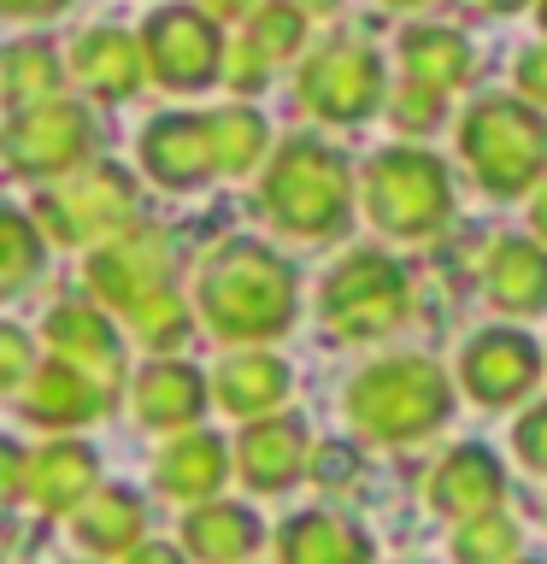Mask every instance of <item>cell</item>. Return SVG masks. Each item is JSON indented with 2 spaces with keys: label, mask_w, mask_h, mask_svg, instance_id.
Instances as JSON below:
<instances>
[{
  "label": "cell",
  "mask_w": 547,
  "mask_h": 564,
  "mask_svg": "<svg viewBox=\"0 0 547 564\" xmlns=\"http://www.w3.org/2000/svg\"><path fill=\"white\" fill-rule=\"evenodd\" d=\"M201 317L224 341H271L294 324V271L254 236H229L201 264Z\"/></svg>",
  "instance_id": "cell-1"
},
{
  "label": "cell",
  "mask_w": 547,
  "mask_h": 564,
  "mask_svg": "<svg viewBox=\"0 0 547 564\" xmlns=\"http://www.w3.org/2000/svg\"><path fill=\"white\" fill-rule=\"evenodd\" d=\"M448 412H453V382L441 377V365L418 359V352L377 359L347 382V423L365 441H383V447H412L436 423H448Z\"/></svg>",
  "instance_id": "cell-2"
},
{
  "label": "cell",
  "mask_w": 547,
  "mask_h": 564,
  "mask_svg": "<svg viewBox=\"0 0 547 564\" xmlns=\"http://www.w3.org/2000/svg\"><path fill=\"white\" fill-rule=\"evenodd\" d=\"M259 200H265V218H271L282 236H300V241L342 236L347 206H353L347 159L335 148H324V141H312V135L282 141L271 171H265Z\"/></svg>",
  "instance_id": "cell-3"
},
{
  "label": "cell",
  "mask_w": 547,
  "mask_h": 564,
  "mask_svg": "<svg viewBox=\"0 0 547 564\" xmlns=\"http://www.w3.org/2000/svg\"><path fill=\"white\" fill-rule=\"evenodd\" d=\"M459 148H465L476 183H483L494 200H512V194H524L536 183V171L547 165V123L536 118L529 100L489 95L465 112V123H459Z\"/></svg>",
  "instance_id": "cell-4"
},
{
  "label": "cell",
  "mask_w": 547,
  "mask_h": 564,
  "mask_svg": "<svg viewBox=\"0 0 547 564\" xmlns=\"http://www.w3.org/2000/svg\"><path fill=\"white\" fill-rule=\"evenodd\" d=\"M412 312V276L388 253H347L318 289V317L335 341H377Z\"/></svg>",
  "instance_id": "cell-5"
},
{
  "label": "cell",
  "mask_w": 547,
  "mask_h": 564,
  "mask_svg": "<svg viewBox=\"0 0 547 564\" xmlns=\"http://www.w3.org/2000/svg\"><path fill=\"white\" fill-rule=\"evenodd\" d=\"M365 212L383 236H430L453 212V176L423 148H383L365 165Z\"/></svg>",
  "instance_id": "cell-6"
},
{
  "label": "cell",
  "mask_w": 547,
  "mask_h": 564,
  "mask_svg": "<svg viewBox=\"0 0 547 564\" xmlns=\"http://www.w3.org/2000/svg\"><path fill=\"white\" fill-rule=\"evenodd\" d=\"M141 206L136 194V176L124 165H88L83 176H71L65 188H47L42 200H35V229H42L47 241L60 247H83L95 236H124Z\"/></svg>",
  "instance_id": "cell-7"
},
{
  "label": "cell",
  "mask_w": 547,
  "mask_h": 564,
  "mask_svg": "<svg viewBox=\"0 0 547 564\" xmlns=\"http://www.w3.org/2000/svg\"><path fill=\"white\" fill-rule=\"evenodd\" d=\"M300 106L324 123H365L383 106V59L371 42H335L318 47L300 65Z\"/></svg>",
  "instance_id": "cell-8"
},
{
  "label": "cell",
  "mask_w": 547,
  "mask_h": 564,
  "mask_svg": "<svg viewBox=\"0 0 547 564\" xmlns=\"http://www.w3.org/2000/svg\"><path fill=\"white\" fill-rule=\"evenodd\" d=\"M141 53H148V70L165 88H206L224 70V35L201 7H153L148 24H141Z\"/></svg>",
  "instance_id": "cell-9"
},
{
  "label": "cell",
  "mask_w": 547,
  "mask_h": 564,
  "mask_svg": "<svg viewBox=\"0 0 547 564\" xmlns=\"http://www.w3.org/2000/svg\"><path fill=\"white\" fill-rule=\"evenodd\" d=\"M88 148H95V118H88L77 100H65V95L18 112L7 123V135H0L7 165L24 171V176H60L71 165H83Z\"/></svg>",
  "instance_id": "cell-10"
},
{
  "label": "cell",
  "mask_w": 547,
  "mask_h": 564,
  "mask_svg": "<svg viewBox=\"0 0 547 564\" xmlns=\"http://www.w3.org/2000/svg\"><path fill=\"white\" fill-rule=\"evenodd\" d=\"M176 271V247L165 229H141L130 224L124 236H112L106 247L88 253V289H95L106 306H141L148 294H159Z\"/></svg>",
  "instance_id": "cell-11"
},
{
  "label": "cell",
  "mask_w": 547,
  "mask_h": 564,
  "mask_svg": "<svg viewBox=\"0 0 547 564\" xmlns=\"http://www.w3.org/2000/svg\"><path fill=\"white\" fill-rule=\"evenodd\" d=\"M541 377V352L524 329H483L459 352V382L476 405H518Z\"/></svg>",
  "instance_id": "cell-12"
},
{
  "label": "cell",
  "mask_w": 547,
  "mask_h": 564,
  "mask_svg": "<svg viewBox=\"0 0 547 564\" xmlns=\"http://www.w3.org/2000/svg\"><path fill=\"white\" fill-rule=\"evenodd\" d=\"M501 500H506V470H501V458L489 447H476V441L453 447L430 470V506L453 523L489 518V511H501Z\"/></svg>",
  "instance_id": "cell-13"
},
{
  "label": "cell",
  "mask_w": 547,
  "mask_h": 564,
  "mask_svg": "<svg viewBox=\"0 0 547 564\" xmlns=\"http://www.w3.org/2000/svg\"><path fill=\"white\" fill-rule=\"evenodd\" d=\"M141 171L153 176L159 188H201L212 165V135L206 118L194 112H165L141 130Z\"/></svg>",
  "instance_id": "cell-14"
},
{
  "label": "cell",
  "mask_w": 547,
  "mask_h": 564,
  "mask_svg": "<svg viewBox=\"0 0 547 564\" xmlns=\"http://www.w3.org/2000/svg\"><path fill=\"white\" fill-rule=\"evenodd\" d=\"M236 458H242V482L254 494H282L307 476V423L282 412L247 423L236 441Z\"/></svg>",
  "instance_id": "cell-15"
},
{
  "label": "cell",
  "mask_w": 547,
  "mask_h": 564,
  "mask_svg": "<svg viewBox=\"0 0 547 564\" xmlns=\"http://www.w3.org/2000/svg\"><path fill=\"white\" fill-rule=\"evenodd\" d=\"M95 476H100L95 447H83V441H47V447L30 458V488L24 494L47 511V518H77V511L100 494Z\"/></svg>",
  "instance_id": "cell-16"
},
{
  "label": "cell",
  "mask_w": 547,
  "mask_h": 564,
  "mask_svg": "<svg viewBox=\"0 0 547 564\" xmlns=\"http://www.w3.org/2000/svg\"><path fill=\"white\" fill-rule=\"evenodd\" d=\"M483 294L506 317H536L547 312V253L529 236H501L483 264Z\"/></svg>",
  "instance_id": "cell-17"
},
{
  "label": "cell",
  "mask_w": 547,
  "mask_h": 564,
  "mask_svg": "<svg viewBox=\"0 0 547 564\" xmlns=\"http://www.w3.org/2000/svg\"><path fill=\"white\" fill-rule=\"evenodd\" d=\"M24 417L42 423V430H77V423L100 417L106 405V388L95 377H83L77 365L53 359V365H35V377L24 382Z\"/></svg>",
  "instance_id": "cell-18"
},
{
  "label": "cell",
  "mask_w": 547,
  "mask_h": 564,
  "mask_svg": "<svg viewBox=\"0 0 547 564\" xmlns=\"http://www.w3.org/2000/svg\"><path fill=\"white\" fill-rule=\"evenodd\" d=\"M42 335H47V347L60 352L65 365H77L83 377H95V382H112L124 370L118 329H112V317H100L95 306H53Z\"/></svg>",
  "instance_id": "cell-19"
},
{
  "label": "cell",
  "mask_w": 547,
  "mask_h": 564,
  "mask_svg": "<svg viewBox=\"0 0 547 564\" xmlns=\"http://www.w3.org/2000/svg\"><path fill=\"white\" fill-rule=\"evenodd\" d=\"M224 476H229V447L218 435H206V430L176 435L171 447L159 453V465H153L159 494L189 500V506H212V494L224 488Z\"/></svg>",
  "instance_id": "cell-20"
},
{
  "label": "cell",
  "mask_w": 547,
  "mask_h": 564,
  "mask_svg": "<svg viewBox=\"0 0 547 564\" xmlns=\"http://www.w3.org/2000/svg\"><path fill=\"white\" fill-rule=\"evenodd\" d=\"M277 564H371V535L335 511H300L277 529Z\"/></svg>",
  "instance_id": "cell-21"
},
{
  "label": "cell",
  "mask_w": 547,
  "mask_h": 564,
  "mask_svg": "<svg viewBox=\"0 0 547 564\" xmlns=\"http://www.w3.org/2000/svg\"><path fill=\"white\" fill-rule=\"evenodd\" d=\"M71 70H77V83L95 100H130L141 88V70H148V53H141V42H130L124 30L100 24V30H88L77 42Z\"/></svg>",
  "instance_id": "cell-22"
},
{
  "label": "cell",
  "mask_w": 547,
  "mask_h": 564,
  "mask_svg": "<svg viewBox=\"0 0 547 564\" xmlns=\"http://www.w3.org/2000/svg\"><path fill=\"white\" fill-rule=\"evenodd\" d=\"M212 394L229 417H271L282 400H289V365L271 359V352H236L212 370Z\"/></svg>",
  "instance_id": "cell-23"
},
{
  "label": "cell",
  "mask_w": 547,
  "mask_h": 564,
  "mask_svg": "<svg viewBox=\"0 0 547 564\" xmlns=\"http://www.w3.org/2000/svg\"><path fill=\"white\" fill-rule=\"evenodd\" d=\"M265 541L259 518L247 506H229V500H212V506H194L183 518V546L201 564H242L254 558Z\"/></svg>",
  "instance_id": "cell-24"
},
{
  "label": "cell",
  "mask_w": 547,
  "mask_h": 564,
  "mask_svg": "<svg viewBox=\"0 0 547 564\" xmlns=\"http://www.w3.org/2000/svg\"><path fill=\"white\" fill-rule=\"evenodd\" d=\"M206 412V382L201 370L189 365H148L136 377V417L148 423V430H189L194 417Z\"/></svg>",
  "instance_id": "cell-25"
},
{
  "label": "cell",
  "mask_w": 547,
  "mask_h": 564,
  "mask_svg": "<svg viewBox=\"0 0 547 564\" xmlns=\"http://www.w3.org/2000/svg\"><path fill=\"white\" fill-rule=\"evenodd\" d=\"M141 500L130 488H100L95 500H88L77 518H71V535H77L88 553H100V558H130L136 546H141Z\"/></svg>",
  "instance_id": "cell-26"
},
{
  "label": "cell",
  "mask_w": 547,
  "mask_h": 564,
  "mask_svg": "<svg viewBox=\"0 0 547 564\" xmlns=\"http://www.w3.org/2000/svg\"><path fill=\"white\" fill-rule=\"evenodd\" d=\"M400 65H406V83L430 88V95H448V88H459L471 77V47L459 30H406L400 35Z\"/></svg>",
  "instance_id": "cell-27"
},
{
  "label": "cell",
  "mask_w": 547,
  "mask_h": 564,
  "mask_svg": "<svg viewBox=\"0 0 547 564\" xmlns=\"http://www.w3.org/2000/svg\"><path fill=\"white\" fill-rule=\"evenodd\" d=\"M60 83H65V59L53 53V42H18L7 47V59H0V95H7L18 112H30V106L42 100H60Z\"/></svg>",
  "instance_id": "cell-28"
},
{
  "label": "cell",
  "mask_w": 547,
  "mask_h": 564,
  "mask_svg": "<svg viewBox=\"0 0 547 564\" xmlns=\"http://www.w3.org/2000/svg\"><path fill=\"white\" fill-rule=\"evenodd\" d=\"M206 135H212V165L224 176H247L265 153V118L254 106H218V112H206Z\"/></svg>",
  "instance_id": "cell-29"
},
{
  "label": "cell",
  "mask_w": 547,
  "mask_h": 564,
  "mask_svg": "<svg viewBox=\"0 0 547 564\" xmlns=\"http://www.w3.org/2000/svg\"><path fill=\"white\" fill-rule=\"evenodd\" d=\"M300 42H307V12H300L294 0H265V7L247 18V35H242V47L254 53L265 70L289 65L300 53Z\"/></svg>",
  "instance_id": "cell-30"
},
{
  "label": "cell",
  "mask_w": 547,
  "mask_h": 564,
  "mask_svg": "<svg viewBox=\"0 0 547 564\" xmlns=\"http://www.w3.org/2000/svg\"><path fill=\"white\" fill-rule=\"evenodd\" d=\"M42 276V229L24 212L0 206V300L24 294Z\"/></svg>",
  "instance_id": "cell-31"
},
{
  "label": "cell",
  "mask_w": 547,
  "mask_h": 564,
  "mask_svg": "<svg viewBox=\"0 0 547 564\" xmlns=\"http://www.w3.org/2000/svg\"><path fill=\"white\" fill-rule=\"evenodd\" d=\"M124 317H130V335H136V341L148 347V352L183 347V341H189V329H194V317H189V306H183V294H176V289L148 294L141 306H130Z\"/></svg>",
  "instance_id": "cell-32"
},
{
  "label": "cell",
  "mask_w": 547,
  "mask_h": 564,
  "mask_svg": "<svg viewBox=\"0 0 547 564\" xmlns=\"http://www.w3.org/2000/svg\"><path fill=\"white\" fill-rule=\"evenodd\" d=\"M518 523L501 518V511H489V518H471V523H459V535H453V558L459 564H518Z\"/></svg>",
  "instance_id": "cell-33"
},
{
  "label": "cell",
  "mask_w": 547,
  "mask_h": 564,
  "mask_svg": "<svg viewBox=\"0 0 547 564\" xmlns=\"http://www.w3.org/2000/svg\"><path fill=\"white\" fill-rule=\"evenodd\" d=\"M441 106H448V95H430V88H418V83H400L395 100H388V112H395L400 130L423 135V130H436V123H441Z\"/></svg>",
  "instance_id": "cell-34"
},
{
  "label": "cell",
  "mask_w": 547,
  "mask_h": 564,
  "mask_svg": "<svg viewBox=\"0 0 547 564\" xmlns=\"http://www.w3.org/2000/svg\"><path fill=\"white\" fill-rule=\"evenodd\" d=\"M512 447H518V458H524L529 470L547 476V400L529 405V412L512 423Z\"/></svg>",
  "instance_id": "cell-35"
},
{
  "label": "cell",
  "mask_w": 547,
  "mask_h": 564,
  "mask_svg": "<svg viewBox=\"0 0 547 564\" xmlns=\"http://www.w3.org/2000/svg\"><path fill=\"white\" fill-rule=\"evenodd\" d=\"M35 365H30V335L0 324V394H12L18 382H30Z\"/></svg>",
  "instance_id": "cell-36"
},
{
  "label": "cell",
  "mask_w": 547,
  "mask_h": 564,
  "mask_svg": "<svg viewBox=\"0 0 547 564\" xmlns=\"http://www.w3.org/2000/svg\"><path fill=\"white\" fill-rule=\"evenodd\" d=\"M24 488H30V458L18 453V441H7V435H0V506H7V500H18Z\"/></svg>",
  "instance_id": "cell-37"
},
{
  "label": "cell",
  "mask_w": 547,
  "mask_h": 564,
  "mask_svg": "<svg viewBox=\"0 0 547 564\" xmlns=\"http://www.w3.org/2000/svg\"><path fill=\"white\" fill-rule=\"evenodd\" d=\"M518 95H529V106H547V47L518 53Z\"/></svg>",
  "instance_id": "cell-38"
},
{
  "label": "cell",
  "mask_w": 547,
  "mask_h": 564,
  "mask_svg": "<svg viewBox=\"0 0 547 564\" xmlns=\"http://www.w3.org/2000/svg\"><path fill=\"white\" fill-rule=\"evenodd\" d=\"M224 77H229V88H236V95H254V88L271 77V70H265L247 47H229V70H224Z\"/></svg>",
  "instance_id": "cell-39"
},
{
  "label": "cell",
  "mask_w": 547,
  "mask_h": 564,
  "mask_svg": "<svg viewBox=\"0 0 547 564\" xmlns=\"http://www.w3.org/2000/svg\"><path fill=\"white\" fill-rule=\"evenodd\" d=\"M353 470H360V458H353V453H342V447H324V453H318V482H324V488H342V482H353Z\"/></svg>",
  "instance_id": "cell-40"
},
{
  "label": "cell",
  "mask_w": 547,
  "mask_h": 564,
  "mask_svg": "<svg viewBox=\"0 0 547 564\" xmlns=\"http://www.w3.org/2000/svg\"><path fill=\"white\" fill-rule=\"evenodd\" d=\"M65 7H71V0H0V12H7V18H53Z\"/></svg>",
  "instance_id": "cell-41"
},
{
  "label": "cell",
  "mask_w": 547,
  "mask_h": 564,
  "mask_svg": "<svg viewBox=\"0 0 547 564\" xmlns=\"http://www.w3.org/2000/svg\"><path fill=\"white\" fill-rule=\"evenodd\" d=\"M130 564H189L176 546H165V541H141L136 553H130Z\"/></svg>",
  "instance_id": "cell-42"
},
{
  "label": "cell",
  "mask_w": 547,
  "mask_h": 564,
  "mask_svg": "<svg viewBox=\"0 0 547 564\" xmlns=\"http://www.w3.org/2000/svg\"><path fill=\"white\" fill-rule=\"evenodd\" d=\"M201 12L212 18V24H224V18H247V12H254V0H201Z\"/></svg>",
  "instance_id": "cell-43"
},
{
  "label": "cell",
  "mask_w": 547,
  "mask_h": 564,
  "mask_svg": "<svg viewBox=\"0 0 547 564\" xmlns=\"http://www.w3.org/2000/svg\"><path fill=\"white\" fill-rule=\"evenodd\" d=\"M529 224H536V236L547 241V183L536 188V206H529Z\"/></svg>",
  "instance_id": "cell-44"
},
{
  "label": "cell",
  "mask_w": 547,
  "mask_h": 564,
  "mask_svg": "<svg viewBox=\"0 0 547 564\" xmlns=\"http://www.w3.org/2000/svg\"><path fill=\"white\" fill-rule=\"evenodd\" d=\"M489 12H518V7H529V0H483Z\"/></svg>",
  "instance_id": "cell-45"
},
{
  "label": "cell",
  "mask_w": 547,
  "mask_h": 564,
  "mask_svg": "<svg viewBox=\"0 0 547 564\" xmlns=\"http://www.w3.org/2000/svg\"><path fill=\"white\" fill-rule=\"evenodd\" d=\"M335 0H300V12H330Z\"/></svg>",
  "instance_id": "cell-46"
},
{
  "label": "cell",
  "mask_w": 547,
  "mask_h": 564,
  "mask_svg": "<svg viewBox=\"0 0 547 564\" xmlns=\"http://www.w3.org/2000/svg\"><path fill=\"white\" fill-rule=\"evenodd\" d=\"M388 7H423V0H388Z\"/></svg>",
  "instance_id": "cell-47"
},
{
  "label": "cell",
  "mask_w": 547,
  "mask_h": 564,
  "mask_svg": "<svg viewBox=\"0 0 547 564\" xmlns=\"http://www.w3.org/2000/svg\"><path fill=\"white\" fill-rule=\"evenodd\" d=\"M541 30H547V0H541Z\"/></svg>",
  "instance_id": "cell-48"
},
{
  "label": "cell",
  "mask_w": 547,
  "mask_h": 564,
  "mask_svg": "<svg viewBox=\"0 0 547 564\" xmlns=\"http://www.w3.org/2000/svg\"><path fill=\"white\" fill-rule=\"evenodd\" d=\"M541 518H547V506H541Z\"/></svg>",
  "instance_id": "cell-49"
}]
</instances>
